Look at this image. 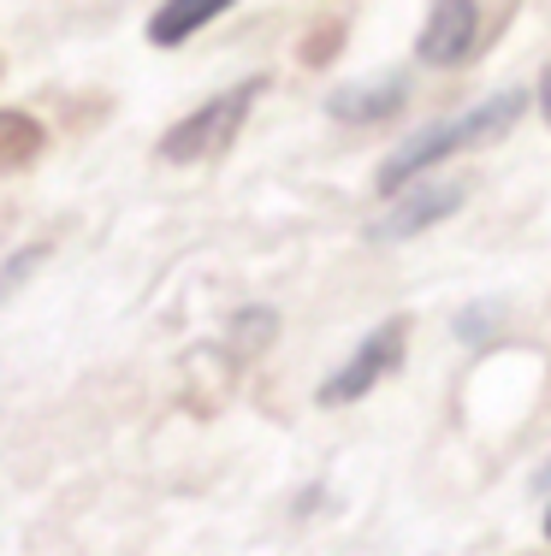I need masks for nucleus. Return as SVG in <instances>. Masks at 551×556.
I'll use <instances>...</instances> for the list:
<instances>
[{
    "label": "nucleus",
    "mask_w": 551,
    "mask_h": 556,
    "mask_svg": "<svg viewBox=\"0 0 551 556\" xmlns=\"http://www.w3.org/2000/svg\"><path fill=\"white\" fill-rule=\"evenodd\" d=\"M410 101V77L403 72H379V77H362V84H345L333 89V118H350V125H367V118H386Z\"/></svg>",
    "instance_id": "6"
},
{
    "label": "nucleus",
    "mask_w": 551,
    "mask_h": 556,
    "mask_svg": "<svg viewBox=\"0 0 551 556\" xmlns=\"http://www.w3.org/2000/svg\"><path fill=\"white\" fill-rule=\"evenodd\" d=\"M522 108H528V96H522V89H498V96L480 101V108H468V113H456V118H439V125L403 137L398 149H391V161L379 166V190L398 195L403 184L422 178L427 166H439V161H451V154H463V149H480V142L504 137V130L522 118Z\"/></svg>",
    "instance_id": "1"
},
{
    "label": "nucleus",
    "mask_w": 551,
    "mask_h": 556,
    "mask_svg": "<svg viewBox=\"0 0 551 556\" xmlns=\"http://www.w3.org/2000/svg\"><path fill=\"white\" fill-rule=\"evenodd\" d=\"M540 108H546V118H551V65H546V77H540Z\"/></svg>",
    "instance_id": "9"
},
{
    "label": "nucleus",
    "mask_w": 551,
    "mask_h": 556,
    "mask_svg": "<svg viewBox=\"0 0 551 556\" xmlns=\"http://www.w3.org/2000/svg\"><path fill=\"white\" fill-rule=\"evenodd\" d=\"M261 89H267V77H243L238 89H220L214 101H202L190 118H178V125L161 137V161L190 166V161H214V154H226L231 142H238L249 108L261 101Z\"/></svg>",
    "instance_id": "2"
},
{
    "label": "nucleus",
    "mask_w": 551,
    "mask_h": 556,
    "mask_svg": "<svg viewBox=\"0 0 551 556\" xmlns=\"http://www.w3.org/2000/svg\"><path fill=\"white\" fill-rule=\"evenodd\" d=\"M456 202H463V184H422V190H410L403 202H391V214L374 225V237L379 243L415 237V231H427V225H439L444 214H456Z\"/></svg>",
    "instance_id": "5"
},
{
    "label": "nucleus",
    "mask_w": 551,
    "mask_h": 556,
    "mask_svg": "<svg viewBox=\"0 0 551 556\" xmlns=\"http://www.w3.org/2000/svg\"><path fill=\"white\" fill-rule=\"evenodd\" d=\"M403 338H410V320H386L379 332H367L356 343V355H350V362L321 386V403L333 408V403H356V396H367L379 379L391 374V367L403 362Z\"/></svg>",
    "instance_id": "3"
},
{
    "label": "nucleus",
    "mask_w": 551,
    "mask_h": 556,
    "mask_svg": "<svg viewBox=\"0 0 551 556\" xmlns=\"http://www.w3.org/2000/svg\"><path fill=\"white\" fill-rule=\"evenodd\" d=\"M540 485H551V462H546V468H540Z\"/></svg>",
    "instance_id": "10"
},
{
    "label": "nucleus",
    "mask_w": 551,
    "mask_h": 556,
    "mask_svg": "<svg viewBox=\"0 0 551 556\" xmlns=\"http://www.w3.org/2000/svg\"><path fill=\"white\" fill-rule=\"evenodd\" d=\"M480 42V7L475 0H439L427 7V24H422V60L427 65H463Z\"/></svg>",
    "instance_id": "4"
},
{
    "label": "nucleus",
    "mask_w": 551,
    "mask_h": 556,
    "mask_svg": "<svg viewBox=\"0 0 551 556\" xmlns=\"http://www.w3.org/2000/svg\"><path fill=\"white\" fill-rule=\"evenodd\" d=\"M42 149H48V130L36 125L30 113H18V108L0 113V166H7V172H24Z\"/></svg>",
    "instance_id": "8"
},
{
    "label": "nucleus",
    "mask_w": 551,
    "mask_h": 556,
    "mask_svg": "<svg viewBox=\"0 0 551 556\" xmlns=\"http://www.w3.org/2000/svg\"><path fill=\"white\" fill-rule=\"evenodd\" d=\"M220 12H226V0H173V7H161V12L149 18V36H154L161 48H178L184 36H196L202 24H214Z\"/></svg>",
    "instance_id": "7"
},
{
    "label": "nucleus",
    "mask_w": 551,
    "mask_h": 556,
    "mask_svg": "<svg viewBox=\"0 0 551 556\" xmlns=\"http://www.w3.org/2000/svg\"><path fill=\"white\" fill-rule=\"evenodd\" d=\"M546 533H551V509H546Z\"/></svg>",
    "instance_id": "11"
}]
</instances>
